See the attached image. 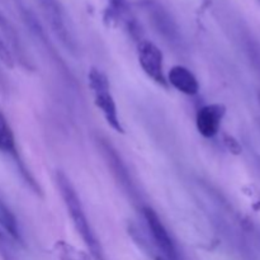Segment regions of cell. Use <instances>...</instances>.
I'll list each match as a JSON object with an SVG mask.
<instances>
[{
    "label": "cell",
    "instance_id": "17",
    "mask_svg": "<svg viewBox=\"0 0 260 260\" xmlns=\"http://www.w3.org/2000/svg\"><path fill=\"white\" fill-rule=\"evenodd\" d=\"M258 2H259V4H260V0H258Z\"/></svg>",
    "mask_w": 260,
    "mask_h": 260
},
{
    "label": "cell",
    "instance_id": "1",
    "mask_svg": "<svg viewBox=\"0 0 260 260\" xmlns=\"http://www.w3.org/2000/svg\"><path fill=\"white\" fill-rule=\"evenodd\" d=\"M56 184H57L60 194L62 197L63 203L66 206L68 213L70 215L71 221L74 223V228L80 235L81 240L88 248L89 254L94 260H108L106 256V253L103 250L101 241L96 238L95 233L91 229L90 222H89L86 213L84 211L81 201L74 188L73 183L69 179L68 175L61 170H57L56 173Z\"/></svg>",
    "mask_w": 260,
    "mask_h": 260
},
{
    "label": "cell",
    "instance_id": "7",
    "mask_svg": "<svg viewBox=\"0 0 260 260\" xmlns=\"http://www.w3.org/2000/svg\"><path fill=\"white\" fill-rule=\"evenodd\" d=\"M225 106L218 103L207 104L198 109L196 117L197 129L206 139H213L218 134L223 117H225Z\"/></svg>",
    "mask_w": 260,
    "mask_h": 260
},
{
    "label": "cell",
    "instance_id": "9",
    "mask_svg": "<svg viewBox=\"0 0 260 260\" xmlns=\"http://www.w3.org/2000/svg\"><path fill=\"white\" fill-rule=\"evenodd\" d=\"M0 228L15 241L22 243V234H20L17 218L2 198H0Z\"/></svg>",
    "mask_w": 260,
    "mask_h": 260
},
{
    "label": "cell",
    "instance_id": "3",
    "mask_svg": "<svg viewBox=\"0 0 260 260\" xmlns=\"http://www.w3.org/2000/svg\"><path fill=\"white\" fill-rule=\"evenodd\" d=\"M36 3L40 7L41 12H42L43 17H45L47 24L50 25L53 35L60 40V42L66 48L74 51L75 40L71 35L68 17H66V13L60 0H36Z\"/></svg>",
    "mask_w": 260,
    "mask_h": 260
},
{
    "label": "cell",
    "instance_id": "10",
    "mask_svg": "<svg viewBox=\"0 0 260 260\" xmlns=\"http://www.w3.org/2000/svg\"><path fill=\"white\" fill-rule=\"evenodd\" d=\"M0 151L10 154L15 159H18L14 135H13L12 128H10L2 109H0Z\"/></svg>",
    "mask_w": 260,
    "mask_h": 260
},
{
    "label": "cell",
    "instance_id": "16",
    "mask_svg": "<svg viewBox=\"0 0 260 260\" xmlns=\"http://www.w3.org/2000/svg\"><path fill=\"white\" fill-rule=\"evenodd\" d=\"M259 101H260V94H259Z\"/></svg>",
    "mask_w": 260,
    "mask_h": 260
},
{
    "label": "cell",
    "instance_id": "6",
    "mask_svg": "<svg viewBox=\"0 0 260 260\" xmlns=\"http://www.w3.org/2000/svg\"><path fill=\"white\" fill-rule=\"evenodd\" d=\"M142 213H144L145 221H146L147 228H149L155 245L161 251V258L164 260H182L172 236L168 233L167 228L161 222L157 213L151 207H147V206L142 207Z\"/></svg>",
    "mask_w": 260,
    "mask_h": 260
},
{
    "label": "cell",
    "instance_id": "5",
    "mask_svg": "<svg viewBox=\"0 0 260 260\" xmlns=\"http://www.w3.org/2000/svg\"><path fill=\"white\" fill-rule=\"evenodd\" d=\"M139 62L144 73L159 85L168 88V80L164 74V56L155 43L141 40L137 47Z\"/></svg>",
    "mask_w": 260,
    "mask_h": 260
},
{
    "label": "cell",
    "instance_id": "11",
    "mask_svg": "<svg viewBox=\"0 0 260 260\" xmlns=\"http://www.w3.org/2000/svg\"><path fill=\"white\" fill-rule=\"evenodd\" d=\"M109 5H111V13L114 18L117 19H121L126 23L127 28L131 32V35L134 37L137 38V33L139 29L136 28L134 19L131 18V13H129L128 4H127V0H108Z\"/></svg>",
    "mask_w": 260,
    "mask_h": 260
},
{
    "label": "cell",
    "instance_id": "14",
    "mask_svg": "<svg viewBox=\"0 0 260 260\" xmlns=\"http://www.w3.org/2000/svg\"><path fill=\"white\" fill-rule=\"evenodd\" d=\"M0 61L10 69L14 66V57H13L12 52H10V50L8 48V46L5 45L4 40H3L2 37H0Z\"/></svg>",
    "mask_w": 260,
    "mask_h": 260
},
{
    "label": "cell",
    "instance_id": "15",
    "mask_svg": "<svg viewBox=\"0 0 260 260\" xmlns=\"http://www.w3.org/2000/svg\"><path fill=\"white\" fill-rule=\"evenodd\" d=\"M156 260H164V259H162V258H160V256H157Z\"/></svg>",
    "mask_w": 260,
    "mask_h": 260
},
{
    "label": "cell",
    "instance_id": "4",
    "mask_svg": "<svg viewBox=\"0 0 260 260\" xmlns=\"http://www.w3.org/2000/svg\"><path fill=\"white\" fill-rule=\"evenodd\" d=\"M142 5H144L145 13L151 22L154 29L167 42L173 43V45L179 43L182 40L179 27H178L173 15L169 13V10L157 0H144Z\"/></svg>",
    "mask_w": 260,
    "mask_h": 260
},
{
    "label": "cell",
    "instance_id": "12",
    "mask_svg": "<svg viewBox=\"0 0 260 260\" xmlns=\"http://www.w3.org/2000/svg\"><path fill=\"white\" fill-rule=\"evenodd\" d=\"M55 251L61 260H94L90 254L75 249L65 241H57L55 245Z\"/></svg>",
    "mask_w": 260,
    "mask_h": 260
},
{
    "label": "cell",
    "instance_id": "13",
    "mask_svg": "<svg viewBox=\"0 0 260 260\" xmlns=\"http://www.w3.org/2000/svg\"><path fill=\"white\" fill-rule=\"evenodd\" d=\"M0 29L3 30V33L5 35V37L10 41V43L13 45V47L17 48V51H22L20 50V42H19V37L17 36V32H15L14 27L10 24L9 20L5 18L4 14H3L2 10H0Z\"/></svg>",
    "mask_w": 260,
    "mask_h": 260
},
{
    "label": "cell",
    "instance_id": "2",
    "mask_svg": "<svg viewBox=\"0 0 260 260\" xmlns=\"http://www.w3.org/2000/svg\"><path fill=\"white\" fill-rule=\"evenodd\" d=\"M88 80L89 86L93 91L94 104L102 112L107 123L118 134H124L123 126H122L121 119H119L118 116L117 104L111 93L109 80L106 74L99 70V69L93 68L89 71Z\"/></svg>",
    "mask_w": 260,
    "mask_h": 260
},
{
    "label": "cell",
    "instance_id": "8",
    "mask_svg": "<svg viewBox=\"0 0 260 260\" xmlns=\"http://www.w3.org/2000/svg\"><path fill=\"white\" fill-rule=\"evenodd\" d=\"M168 84L185 95H196L200 91V83L194 74L185 66H173L168 74Z\"/></svg>",
    "mask_w": 260,
    "mask_h": 260
}]
</instances>
